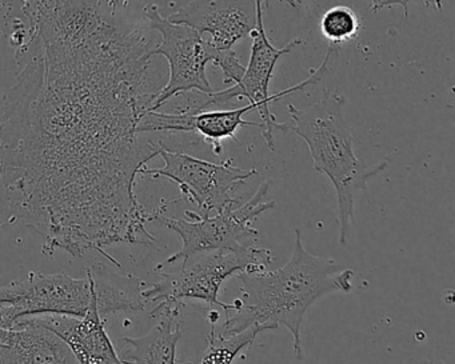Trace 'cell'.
<instances>
[{"instance_id": "6da1fadb", "label": "cell", "mask_w": 455, "mask_h": 364, "mask_svg": "<svg viewBox=\"0 0 455 364\" xmlns=\"http://www.w3.org/2000/svg\"><path fill=\"white\" fill-rule=\"evenodd\" d=\"M145 31L103 28L84 38L28 36L20 73L0 119V183L10 225L84 257L121 263L106 249L154 246V222L135 195V180L162 143L140 142V119L167 81L154 67Z\"/></svg>"}, {"instance_id": "7a4b0ae2", "label": "cell", "mask_w": 455, "mask_h": 364, "mask_svg": "<svg viewBox=\"0 0 455 364\" xmlns=\"http://www.w3.org/2000/svg\"><path fill=\"white\" fill-rule=\"evenodd\" d=\"M266 265L252 263L236 273L242 281L241 297L228 303L222 334H235L255 324L265 331L286 327L300 358V328L308 308L324 295L351 291L354 271L310 254L303 246L299 228L295 230L291 259L276 270Z\"/></svg>"}, {"instance_id": "3957f363", "label": "cell", "mask_w": 455, "mask_h": 364, "mask_svg": "<svg viewBox=\"0 0 455 364\" xmlns=\"http://www.w3.org/2000/svg\"><path fill=\"white\" fill-rule=\"evenodd\" d=\"M345 98L324 95L323 99L305 108L287 105L292 124L289 131L302 138L310 150L314 170L326 175L334 186L338 201V241L347 243L354 218V195L366 190L367 180L379 174L387 166L386 162L375 166H363L354 153L350 127L343 115Z\"/></svg>"}, {"instance_id": "277c9868", "label": "cell", "mask_w": 455, "mask_h": 364, "mask_svg": "<svg viewBox=\"0 0 455 364\" xmlns=\"http://www.w3.org/2000/svg\"><path fill=\"white\" fill-rule=\"evenodd\" d=\"M250 36L252 38L251 55H250L249 65L244 68L243 75L230 89L222 90V91L212 92L206 95L207 100L199 106L198 110H206L212 105H225L230 100L239 98V99H247L249 103L254 106L255 110L259 113L262 119V138L266 145L274 151L275 148V140H274V131H289V123H278L275 115L270 111V103L276 102L282 98L291 95L292 92L300 91L311 84H316L322 81L327 67H329L330 59L332 57L334 50L329 47L323 62L318 68L311 73V75L302 83L297 86L290 87L284 91L278 92L275 95L268 94V84L273 78L274 70L276 63L284 55L290 54L295 47L302 46L303 41L299 38L292 39L283 49H276L270 39L266 36L265 26H263V7L262 2L257 0V26L251 31Z\"/></svg>"}, {"instance_id": "5b68a950", "label": "cell", "mask_w": 455, "mask_h": 364, "mask_svg": "<svg viewBox=\"0 0 455 364\" xmlns=\"http://www.w3.org/2000/svg\"><path fill=\"white\" fill-rule=\"evenodd\" d=\"M268 188L270 182L267 180L259 186L255 195L243 206L238 209L228 207L223 211L217 212L214 217L185 211L188 219H172L162 215L166 206L154 211V222L162 223L164 227L174 231L182 239V249L156 267L172 265L180 260H182L183 265H188L191 257L201 252L241 249L242 239L258 235V230L252 227V222L275 207V202L265 201Z\"/></svg>"}, {"instance_id": "8992f818", "label": "cell", "mask_w": 455, "mask_h": 364, "mask_svg": "<svg viewBox=\"0 0 455 364\" xmlns=\"http://www.w3.org/2000/svg\"><path fill=\"white\" fill-rule=\"evenodd\" d=\"M143 15L148 18L151 30L161 34L162 42L154 47V57H164L169 65L166 84L156 97L153 110H158L172 98L186 92L204 95L214 92L207 79L206 66L214 62L220 50H215L190 26L170 22L156 4H148Z\"/></svg>"}, {"instance_id": "52a82bcc", "label": "cell", "mask_w": 455, "mask_h": 364, "mask_svg": "<svg viewBox=\"0 0 455 364\" xmlns=\"http://www.w3.org/2000/svg\"><path fill=\"white\" fill-rule=\"evenodd\" d=\"M273 252L267 249L242 246L238 249H217L199 262L174 273H161V281L146 284L142 289L148 303H177L182 300H201L210 305H220L225 311L228 303L220 299V291L226 279L243 271L252 263L270 265Z\"/></svg>"}, {"instance_id": "ba28073f", "label": "cell", "mask_w": 455, "mask_h": 364, "mask_svg": "<svg viewBox=\"0 0 455 364\" xmlns=\"http://www.w3.org/2000/svg\"><path fill=\"white\" fill-rule=\"evenodd\" d=\"M159 156L164 159V167H145L140 174L154 179L167 178L172 180L180 187V194L201 210L202 214L236 207L239 199L233 198L231 193L257 175V169H239L234 166L231 159H226L223 163H212L188 154L169 150L164 145L159 150Z\"/></svg>"}, {"instance_id": "9c48e42d", "label": "cell", "mask_w": 455, "mask_h": 364, "mask_svg": "<svg viewBox=\"0 0 455 364\" xmlns=\"http://www.w3.org/2000/svg\"><path fill=\"white\" fill-rule=\"evenodd\" d=\"M90 299L89 278L28 273L26 278L0 287V327L12 328L18 319L42 313L84 316Z\"/></svg>"}, {"instance_id": "30bf717a", "label": "cell", "mask_w": 455, "mask_h": 364, "mask_svg": "<svg viewBox=\"0 0 455 364\" xmlns=\"http://www.w3.org/2000/svg\"><path fill=\"white\" fill-rule=\"evenodd\" d=\"M92 289V299L84 316L42 313L18 319L12 328L44 327L54 332L70 348L81 364L122 363L118 352L105 329V320L100 316L95 297L94 281L87 270Z\"/></svg>"}, {"instance_id": "8fae6325", "label": "cell", "mask_w": 455, "mask_h": 364, "mask_svg": "<svg viewBox=\"0 0 455 364\" xmlns=\"http://www.w3.org/2000/svg\"><path fill=\"white\" fill-rule=\"evenodd\" d=\"M167 20L190 26L215 50H231L257 26V0H191Z\"/></svg>"}, {"instance_id": "7c38bea8", "label": "cell", "mask_w": 455, "mask_h": 364, "mask_svg": "<svg viewBox=\"0 0 455 364\" xmlns=\"http://www.w3.org/2000/svg\"><path fill=\"white\" fill-rule=\"evenodd\" d=\"M180 305L177 303H158L150 313L151 318L159 316L158 323L140 337H124L118 352L122 363L174 364L182 329L178 323Z\"/></svg>"}, {"instance_id": "4fadbf2b", "label": "cell", "mask_w": 455, "mask_h": 364, "mask_svg": "<svg viewBox=\"0 0 455 364\" xmlns=\"http://www.w3.org/2000/svg\"><path fill=\"white\" fill-rule=\"evenodd\" d=\"M0 363H78L68 345L44 327H0Z\"/></svg>"}, {"instance_id": "5bb4252c", "label": "cell", "mask_w": 455, "mask_h": 364, "mask_svg": "<svg viewBox=\"0 0 455 364\" xmlns=\"http://www.w3.org/2000/svg\"><path fill=\"white\" fill-rule=\"evenodd\" d=\"M198 106H188L183 108L188 113V132L199 135L202 139L212 145L215 155L222 154L220 142L226 139L236 140V132L241 127L254 126L262 129V123L250 122L244 115L255 110L251 103L244 107L233 108V110H198Z\"/></svg>"}, {"instance_id": "9a60e30c", "label": "cell", "mask_w": 455, "mask_h": 364, "mask_svg": "<svg viewBox=\"0 0 455 364\" xmlns=\"http://www.w3.org/2000/svg\"><path fill=\"white\" fill-rule=\"evenodd\" d=\"M95 273H92L94 281L95 297H97L98 310L100 316L116 313H137L145 310L146 302L142 295L148 281H140L135 276H118L116 281L108 278V273L105 265L95 268Z\"/></svg>"}, {"instance_id": "2e32d148", "label": "cell", "mask_w": 455, "mask_h": 364, "mask_svg": "<svg viewBox=\"0 0 455 364\" xmlns=\"http://www.w3.org/2000/svg\"><path fill=\"white\" fill-rule=\"evenodd\" d=\"M260 332H265V329L255 324L235 334H217L215 324H212V331L207 337V348L198 361L204 364L231 363L242 350L251 347Z\"/></svg>"}, {"instance_id": "e0dca14e", "label": "cell", "mask_w": 455, "mask_h": 364, "mask_svg": "<svg viewBox=\"0 0 455 364\" xmlns=\"http://www.w3.org/2000/svg\"><path fill=\"white\" fill-rule=\"evenodd\" d=\"M322 36L330 44L339 46L356 38L361 30V22L355 12L346 6H335L324 12L321 20Z\"/></svg>"}, {"instance_id": "ac0fdd59", "label": "cell", "mask_w": 455, "mask_h": 364, "mask_svg": "<svg viewBox=\"0 0 455 364\" xmlns=\"http://www.w3.org/2000/svg\"><path fill=\"white\" fill-rule=\"evenodd\" d=\"M212 63L222 70L223 83L225 84H235L242 78L244 68H246V66L242 65L238 55L233 49L218 51L217 58Z\"/></svg>"}, {"instance_id": "d6986e66", "label": "cell", "mask_w": 455, "mask_h": 364, "mask_svg": "<svg viewBox=\"0 0 455 364\" xmlns=\"http://www.w3.org/2000/svg\"><path fill=\"white\" fill-rule=\"evenodd\" d=\"M371 2V12H377L382 9H388V7L398 6L403 7L404 17L409 18V4L412 2H422L427 7H433L436 12H441L443 7L442 0H370Z\"/></svg>"}, {"instance_id": "ffe728a7", "label": "cell", "mask_w": 455, "mask_h": 364, "mask_svg": "<svg viewBox=\"0 0 455 364\" xmlns=\"http://www.w3.org/2000/svg\"><path fill=\"white\" fill-rule=\"evenodd\" d=\"M262 2L263 12L268 9L270 6L271 0H260ZM281 4H287V6L291 7V9L300 10L303 7L302 0H278Z\"/></svg>"}, {"instance_id": "44dd1931", "label": "cell", "mask_w": 455, "mask_h": 364, "mask_svg": "<svg viewBox=\"0 0 455 364\" xmlns=\"http://www.w3.org/2000/svg\"><path fill=\"white\" fill-rule=\"evenodd\" d=\"M106 6L110 7L114 12H116L119 6L126 7L129 4V0H100Z\"/></svg>"}, {"instance_id": "7402d4cb", "label": "cell", "mask_w": 455, "mask_h": 364, "mask_svg": "<svg viewBox=\"0 0 455 364\" xmlns=\"http://www.w3.org/2000/svg\"><path fill=\"white\" fill-rule=\"evenodd\" d=\"M0 227H2V225H0Z\"/></svg>"}]
</instances>
